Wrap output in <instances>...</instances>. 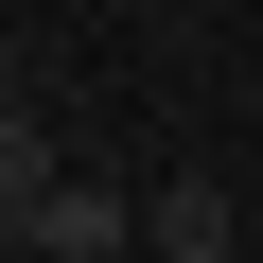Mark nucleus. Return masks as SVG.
I'll return each mask as SVG.
<instances>
[{
    "label": "nucleus",
    "instance_id": "obj_1",
    "mask_svg": "<svg viewBox=\"0 0 263 263\" xmlns=\"http://www.w3.org/2000/svg\"><path fill=\"white\" fill-rule=\"evenodd\" d=\"M123 246H141V193H105V176H70V193L18 211V263H123Z\"/></svg>",
    "mask_w": 263,
    "mask_h": 263
},
{
    "label": "nucleus",
    "instance_id": "obj_2",
    "mask_svg": "<svg viewBox=\"0 0 263 263\" xmlns=\"http://www.w3.org/2000/svg\"><path fill=\"white\" fill-rule=\"evenodd\" d=\"M141 246H158V263H246V211H228V176H176V193H141Z\"/></svg>",
    "mask_w": 263,
    "mask_h": 263
},
{
    "label": "nucleus",
    "instance_id": "obj_3",
    "mask_svg": "<svg viewBox=\"0 0 263 263\" xmlns=\"http://www.w3.org/2000/svg\"><path fill=\"white\" fill-rule=\"evenodd\" d=\"M35 193H70V158H53V123L18 105V123H0V211H35Z\"/></svg>",
    "mask_w": 263,
    "mask_h": 263
}]
</instances>
